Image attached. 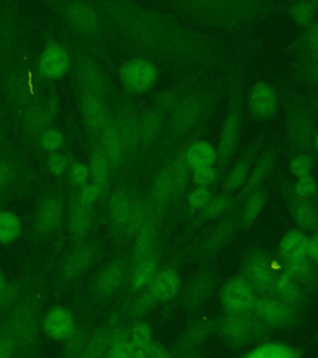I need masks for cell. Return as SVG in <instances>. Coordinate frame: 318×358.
Segmentation results:
<instances>
[{
    "mask_svg": "<svg viewBox=\"0 0 318 358\" xmlns=\"http://www.w3.org/2000/svg\"><path fill=\"white\" fill-rule=\"evenodd\" d=\"M41 321L39 297L22 292L17 303L0 316V358H35Z\"/></svg>",
    "mask_w": 318,
    "mask_h": 358,
    "instance_id": "obj_1",
    "label": "cell"
},
{
    "mask_svg": "<svg viewBox=\"0 0 318 358\" xmlns=\"http://www.w3.org/2000/svg\"><path fill=\"white\" fill-rule=\"evenodd\" d=\"M145 206L140 196L129 189L116 190L108 207L110 223L115 234L129 238L137 233L145 222Z\"/></svg>",
    "mask_w": 318,
    "mask_h": 358,
    "instance_id": "obj_2",
    "label": "cell"
},
{
    "mask_svg": "<svg viewBox=\"0 0 318 358\" xmlns=\"http://www.w3.org/2000/svg\"><path fill=\"white\" fill-rule=\"evenodd\" d=\"M244 279L256 296H274L277 271L271 257L261 250H252L244 259Z\"/></svg>",
    "mask_w": 318,
    "mask_h": 358,
    "instance_id": "obj_3",
    "label": "cell"
},
{
    "mask_svg": "<svg viewBox=\"0 0 318 358\" xmlns=\"http://www.w3.org/2000/svg\"><path fill=\"white\" fill-rule=\"evenodd\" d=\"M118 311H113L100 324L91 327L84 346L75 358H107L115 337L126 326Z\"/></svg>",
    "mask_w": 318,
    "mask_h": 358,
    "instance_id": "obj_4",
    "label": "cell"
},
{
    "mask_svg": "<svg viewBox=\"0 0 318 358\" xmlns=\"http://www.w3.org/2000/svg\"><path fill=\"white\" fill-rule=\"evenodd\" d=\"M129 265L118 257L101 268L91 285L92 300L103 305L117 296L129 280Z\"/></svg>",
    "mask_w": 318,
    "mask_h": 358,
    "instance_id": "obj_5",
    "label": "cell"
},
{
    "mask_svg": "<svg viewBox=\"0 0 318 358\" xmlns=\"http://www.w3.org/2000/svg\"><path fill=\"white\" fill-rule=\"evenodd\" d=\"M219 331L230 346L241 347L265 334L263 324L250 311L246 313H226L219 321Z\"/></svg>",
    "mask_w": 318,
    "mask_h": 358,
    "instance_id": "obj_6",
    "label": "cell"
},
{
    "mask_svg": "<svg viewBox=\"0 0 318 358\" xmlns=\"http://www.w3.org/2000/svg\"><path fill=\"white\" fill-rule=\"evenodd\" d=\"M250 313L266 331L290 327L297 320V310L275 296H256Z\"/></svg>",
    "mask_w": 318,
    "mask_h": 358,
    "instance_id": "obj_7",
    "label": "cell"
},
{
    "mask_svg": "<svg viewBox=\"0 0 318 358\" xmlns=\"http://www.w3.org/2000/svg\"><path fill=\"white\" fill-rule=\"evenodd\" d=\"M96 257V246L91 243H78L62 260L59 278L65 284L80 279L89 270Z\"/></svg>",
    "mask_w": 318,
    "mask_h": 358,
    "instance_id": "obj_8",
    "label": "cell"
},
{
    "mask_svg": "<svg viewBox=\"0 0 318 358\" xmlns=\"http://www.w3.org/2000/svg\"><path fill=\"white\" fill-rule=\"evenodd\" d=\"M78 326V320L71 308L54 306L49 308L41 321V329L48 338L52 341L65 342L73 335Z\"/></svg>",
    "mask_w": 318,
    "mask_h": 358,
    "instance_id": "obj_9",
    "label": "cell"
},
{
    "mask_svg": "<svg viewBox=\"0 0 318 358\" xmlns=\"http://www.w3.org/2000/svg\"><path fill=\"white\" fill-rule=\"evenodd\" d=\"M256 295L244 278L228 281L222 292V303L226 313H246L252 308Z\"/></svg>",
    "mask_w": 318,
    "mask_h": 358,
    "instance_id": "obj_10",
    "label": "cell"
},
{
    "mask_svg": "<svg viewBox=\"0 0 318 358\" xmlns=\"http://www.w3.org/2000/svg\"><path fill=\"white\" fill-rule=\"evenodd\" d=\"M204 108L205 101L201 95H190L179 101L172 116L173 129L180 134L189 131L201 120Z\"/></svg>",
    "mask_w": 318,
    "mask_h": 358,
    "instance_id": "obj_11",
    "label": "cell"
},
{
    "mask_svg": "<svg viewBox=\"0 0 318 358\" xmlns=\"http://www.w3.org/2000/svg\"><path fill=\"white\" fill-rule=\"evenodd\" d=\"M64 208L65 207L62 198L45 199L35 215V220H34L35 233L44 238L54 234L62 223Z\"/></svg>",
    "mask_w": 318,
    "mask_h": 358,
    "instance_id": "obj_12",
    "label": "cell"
},
{
    "mask_svg": "<svg viewBox=\"0 0 318 358\" xmlns=\"http://www.w3.org/2000/svg\"><path fill=\"white\" fill-rule=\"evenodd\" d=\"M158 301L153 296L148 287L133 291L132 295L123 302L121 308L117 311L126 324H132L134 321H140L143 316L154 308Z\"/></svg>",
    "mask_w": 318,
    "mask_h": 358,
    "instance_id": "obj_13",
    "label": "cell"
},
{
    "mask_svg": "<svg viewBox=\"0 0 318 358\" xmlns=\"http://www.w3.org/2000/svg\"><path fill=\"white\" fill-rule=\"evenodd\" d=\"M62 13L67 22L78 31L85 34L95 33L99 27L97 15L91 6L82 1H66L62 4Z\"/></svg>",
    "mask_w": 318,
    "mask_h": 358,
    "instance_id": "obj_14",
    "label": "cell"
},
{
    "mask_svg": "<svg viewBox=\"0 0 318 358\" xmlns=\"http://www.w3.org/2000/svg\"><path fill=\"white\" fill-rule=\"evenodd\" d=\"M78 84L84 95L102 97L106 92V78L92 59H84L78 65Z\"/></svg>",
    "mask_w": 318,
    "mask_h": 358,
    "instance_id": "obj_15",
    "label": "cell"
},
{
    "mask_svg": "<svg viewBox=\"0 0 318 358\" xmlns=\"http://www.w3.org/2000/svg\"><path fill=\"white\" fill-rule=\"evenodd\" d=\"M123 81L129 87L138 91L150 89L156 81V69L150 62L133 60L124 65L122 70Z\"/></svg>",
    "mask_w": 318,
    "mask_h": 358,
    "instance_id": "obj_16",
    "label": "cell"
},
{
    "mask_svg": "<svg viewBox=\"0 0 318 358\" xmlns=\"http://www.w3.org/2000/svg\"><path fill=\"white\" fill-rule=\"evenodd\" d=\"M148 289L158 302L171 301L180 290V278L178 273L171 268H163L157 271Z\"/></svg>",
    "mask_w": 318,
    "mask_h": 358,
    "instance_id": "obj_17",
    "label": "cell"
},
{
    "mask_svg": "<svg viewBox=\"0 0 318 358\" xmlns=\"http://www.w3.org/2000/svg\"><path fill=\"white\" fill-rule=\"evenodd\" d=\"M274 296L291 308L298 310L305 302L303 285L294 279L287 271H281L275 282Z\"/></svg>",
    "mask_w": 318,
    "mask_h": 358,
    "instance_id": "obj_18",
    "label": "cell"
},
{
    "mask_svg": "<svg viewBox=\"0 0 318 358\" xmlns=\"http://www.w3.org/2000/svg\"><path fill=\"white\" fill-rule=\"evenodd\" d=\"M212 329H214V322L212 320L199 319L191 322L179 338V353L194 352L198 347H201L204 342L207 341L208 337L212 334Z\"/></svg>",
    "mask_w": 318,
    "mask_h": 358,
    "instance_id": "obj_19",
    "label": "cell"
},
{
    "mask_svg": "<svg viewBox=\"0 0 318 358\" xmlns=\"http://www.w3.org/2000/svg\"><path fill=\"white\" fill-rule=\"evenodd\" d=\"M115 129L117 131L118 137L122 143L123 151L124 148L134 150L137 145L142 143L140 134V122L138 117L133 112L129 110H123L118 113L116 123H113Z\"/></svg>",
    "mask_w": 318,
    "mask_h": 358,
    "instance_id": "obj_20",
    "label": "cell"
},
{
    "mask_svg": "<svg viewBox=\"0 0 318 358\" xmlns=\"http://www.w3.org/2000/svg\"><path fill=\"white\" fill-rule=\"evenodd\" d=\"M159 252L156 250L148 257L136 260L132 273L129 275V284L132 290L137 291L148 287L158 271Z\"/></svg>",
    "mask_w": 318,
    "mask_h": 358,
    "instance_id": "obj_21",
    "label": "cell"
},
{
    "mask_svg": "<svg viewBox=\"0 0 318 358\" xmlns=\"http://www.w3.org/2000/svg\"><path fill=\"white\" fill-rule=\"evenodd\" d=\"M40 67L45 76L50 80L62 78L68 70L66 52L60 46H48L40 59Z\"/></svg>",
    "mask_w": 318,
    "mask_h": 358,
    "instance_id": "obj_22",
    "label": "cell"
},
{
    "mask_svg": "<svg viewBox=\"0 0 318 358\" xmlns=\"http://www.w3.org/2000/svg\"><path fill=\"white\" fill-rule=\"evenodd\" d=\"M214 281L208 275H199L190 280L183 292V305L185 308H194L207 301L212 294Z\"/></svg>",
    "mask_w": 318,
    "mask_h": 358,
    "instance_id": "obj_23",
    "label": "cell"
},
{
    "mask_svg": "<svg viewBox=\"0 0 318 358\" xmlns=\"http://www.w3.org/2000/svg\"><path fill=\"white\" fill-rule=\"evenodd\" d=\"M51 115L50 108L44 106V105H33L29 107L28 111L25 113V120H24V129L29 137H41L46 129H50Z\"/></svg>",
    "mask_w": 318,
    "mask_h": 358,
    "instance_id": "obj_24",
    "label": "cell"
},
{
    "mask_svg": "<svg viewBox=\"0 0 318 358\" xmlns=\"http://www.w3.org/2000/svg\"><path fill=\"white\" fill-rule=\"evenodd\" d=\"M92 220L94 214L91 207H85L78 201L71 209L68 219V231L73 235L76 244L82 243L85 236L89 234L92 227Z\"/></svg>",
    "mask_w": 318,
    "mask_h": 358,
    "instance_id": "obj_25",
    "label": "cell"
},
{
    "mask_svg": "<svg viewBox=\"0 0 318 358\" xmlns=\"http://www.w3.org/2000/svg\"><path fill=\"white\" fill-rule=\"evenodd\" d=\"M308 239L306 235L298 230L290 231L284 236L280 244V252L285 259V263L296 262L308 257Z\"/></svg>",
    "mask_w": 318,
    "mask_h": 358,
    "instance_id": "obj_26",
    "label": "cell"
},
{
    "mask_svg": "<svg viewBox=\"0 0 318 358\" xmlns=\"http://www.w3.org/2000/svg\"><path fill=\"white\" fill-rule=\"evenodd\" d=\"M239 142V116L236 108L229 112L225 120L220 140V156L230 158L234 155Z\"/></svg>",
    "mask_w": 318,
    "mask_h": 358,
    "instance_id": "obj_27",
    "label": "cell"
},
{
    "mask_svg": "<svg viewBox=\"0 0 318 358\" xmlns=\"http://www.w3.org/2000/svg\"><path fill=\"white\" fill-rule=\"evenodd\" d=\"M102 151L110 166H118L123 156V147L113 123H105L102 127Z\"/></svg>",
    "mask_w": 318,
    "mask_h": 358,
    "instance_id": "obj_28",
    "label": "cell"
},
{
    "mask_svg": "<svg viewBox=\"0 0 318 358\" xmlns=\"http://www.w3.org/2000/svg\"><path fill=\"white\" fill-rule=\"evenodd\" d=\"M313 134V126L308 113L296 111L290 120L291 141L296 145L305 147L311 142Z\"/></svg>",
    "mask_w": 318,
    "mask_h": 358,
    "instance_id": "obj_29",
    "label": "cell"
},
{
    "mask_svg": "<svg viewBox=\"0 0 318 358\" xmlns=\"http://www.w3.org/2000/svg\"><path fill=\"white\" fill-rule=\"evenodd\" d=\"M81 106L85 122L91 131H97L105 126V107L101 97L84 95Z\"/></svg>",
    "mask_w": 318,
    "mask_h": 358,
    "instance_id": "obj_30",
    "label": "cell"
},
{
    "mask_svg": "<svg viewBox=\"0 0 318 358\" xmlns=\"http://www.w3.org/2000/svg\"><path fill=\"white\" fill-rule=\"evenodd\" d=\"M215 159V150L207 142H196L194 145H190L189 150L187 152V162L194 171L212 167Z\"/></svg>",
    "mask_w": 318,
    "mask_h": 358,
    "instance_id": "obj_31",
    "label": "cell"
},
{
    "mask_svg": "<svg viewBox=\"0 0 318 358\" xmlns=\"http://www.w3.org/2000/svg\"><path fill=\"white\" fill-rule=\"evenodd\" d=\"M252 105L254 111L260 117L273 115L276 107V96L268 85L259 84L252 90Z\"/></svg>",
    "mask_w": 318,
    "mask_h": 358,
    "instance_id": "obj_32",
    "label": "cell"
},
{
    "mask_svg": "<svg viewBox=\"0 0 318 358\" xmlns=\"http://www.w3.org/2000/svg\"><path fill=\"white\" fill-rule=\"evenodd\" d=\"M294 218L302 229L318 233V210L306 199H297L292 207Z\"/></svg>",
    "mask_w": 318,
    "mask_h": 358,
    "instance_id": "obj_33",
    "label": "cell"
},
{
    "mask_svg": "<svg viewBox=\"0 0 318 358\" xmlns=\"http://www.w3.org/2000/svg\"><path fill=\"white\" fill-rule=\"evenodd\" d=\"M233 229H234V225L231 222L219 224L215 230H212V233L205 238V241H203L201 252L204 255H210L219 252L229 241L230 236L233 234Z\"/></svg>",
    "mask_w": 318,
    "mask_h": 358,
    "instance_id": "obj_34",
    "label": "cell"
},
{
    "mask_svg": "<svg viewBox=\"0 0 318 358\" xmlns=\"http://www.w3.org/2000/svg\"><path fill=\"white\" fill-rule=\"evenodd\" d=\"M274 164V157L271 155H266L263 158L259 159V162L255 164V167L252 168V172L250 176H247L244 185V194H254L256 193L257 189L260 188V185H263V180L268 177L271 168Z\"/></svg>",
    "mask_w": 318,
    "mask_h": 358,
    "instance_id": "obj_35",
    "label": "cell"
},
{
    "mask_svg": "<svg viewBox=\"0 0 318 358\" xmlns=\"http://www.w3.org/2000/svg\"><path fill=\"white\" fill-rule=\"evenodd\" d=\"M134 351L129 337V324H126L112 342L107 358H134Z\"/></svg>",
    "mask_w": 318,
    "mask_h": 358,
    "instance_id": "obj_36",
    "label": "cell"
},
{
    "mask_svg": "<svg viewBox=\"0 0 318 358\" xmlns=\"http://www.w3.org/2000/svg\"><path fill=\"white\" fill-rule=\"evenodd\" d=\"M22 233V224L11 212H0V243H11Z\"/></svg>",
    "mask_w": 318,
    "mask_h": 358,
    "instance_id": "obj_37",
    "label": "cell"
},
{
    "mask_svg": "<svg viewBox=\"0 0 318 358\" xmlns=\"http://www.w3.org/2000/svg\"><path fill=\"white\" fill-rule=\"evenodd\" d=\"M91 169H92L96 185H100L102 190L105 189L108 185V179H110V163L102 150H96L92 153Z\"/></svg>",
    "mask_w": 318,
    "mask_h": 358,
    "instance_id": "obj_38",
    "label": "cell"
},
{
    "mask_svg": "<svg viewBox=\"0 0 318 358\" xmlns=\"http://www.w3.org/2000/svg\"><path fill=\"white\" fill-rule=\"evenodd\" d=\"M140 134L142 143L156 140L161 132V118L153 112H147L142 117H138Z\"/></svg>",
    "mask_w": 318,
    "mask_h": 358,
    "instance_id": "obj_39",
    "label": "cell"
},
{
    "mask_svg": "<svg viewBox=\"0 0 318 358\" xmlns=\"http://www.w3.org/2000/svg\"><path fill=\"white\" fill-rule=\"evenodd\" d=\"M129 337L131 342L133 343L134 350L145 346L153 341L151 327L142 320L134 321L129 324Z\"/></svg>",
    "mask_w": 318,
    "mask_h": 358,
    "instance_id": "obj_40",
    "label": "cell"
},
{
    "mask_svg": "<svg viewBox=\"0 0 318 358\" xmlns=\"http://www.w3.org/2000/svg\"><path fill=\"white\" fill-rule=\"evenodd\" d=\"M229 206V201L225 196H217L214 199L209 201L205 207L199 210V214L196 215V220L199 223H205L212 219L218 218L222 215L225 209Z\"/></svg>",
    "mask_w": 318,
    "mask_h": 358,
    "instance_id": "obj_41",
    "label": "cell"
},
{
    "mask_svg": "<svg viewBox=\"0 0 318 358\" xmlns=\"http://www.w3.org/2000/svg\"><path fill=\"white\" fill-rule=\"evenodd\" d=\"M246 358H296L289 347L279 343H268L252 351Z\"/></svg>",
    "mask_w": 318,
    "mask_h": 358,
    "instance_id": "obj_42",
    "label": "cell"
},
{
    "mask_svg": "<svg viewBox=\"0 0 318 358\" xmlns=\"http://www.w3.org/2000/svg\"><path fill=\"white\" fill-rule=\"evenodd\" d=\"M285 271H287L294 279H296L301 285L310 282L315 276V271H313V268L308 262V257L302 259V260L286 263Z\"/></svg>",
    "mask_w": 318,
    "mask_h": 358,
    "instance_id": "obj_43",
    "label": "cell"
},
{
    "mask_svg": "<svg viewBox=\"0 0 318 358\" xmlns=\"http://www.w3.org/2000/svg\"><path fill=\"white\" fill-rule=\"evenodd\" d=\"M265 201H266V198H265V194L261 193V192H256V193H254L250 196V199L246 203L244 212H243V224H244V227L247 228V227H250L255 222L257 215L260 214L261 209H263Z\"/></svg>",
    "mask_w": 318,
    "mask_h": 358,
    "instance_id": "obj_44",
    "label": "cell"
},
{
    "mask_svg": "<svg viewBox=\"0 0 318 358\" xmlns=\"http://www.w3.org/2000/svg\"><path fill=\"white\" fill-rule=\"evenodd\" d=\"M249 169H250L249 159H243L241 162L238 163L226 179V183H225L226 192H234V190L239 189L247 178Z\"/></svg>",
    "mask_w": 318,
    "mask_h": 358,
    "instance_id": "obj_45",
    "label": "cell"
},
{
    "mask_svg": "<svg viewBox=\"0 0 318 358\" xmlns=\"http://www.w3.org/2000/svg\"><path fill=\"white\" fill-rule=\"evenodd\" d=\"M22 294V289L19 286L9 282L0 289V316L8 313L17 303Z\"/></svg>",
    "mask_w": 318,
    "mask_h": 358,
    "instance_id": "obj_46",
    "label": "cell"
},
{
    "mask_svg": "<svg viewBox=\"0 0 318 358\" xmlns=\"http://www.w3.org/2000/svg\"><path fill=\"white\" fill-rule=\"evenodd\" d=\"M134 358H172L167 348L158 343V342H150L145 346L140 347L134 352Z\"/></svg>",
    "mask_w": 318,
    "mask_h": 358,
    "instance_id": "obj_47",
    "label": "cell"
},
{
    "mask_svg": "<svg viewBox=\"0 0 318 358\" xmlns=\"http://www.w3.org/2000/svg\"><path fill=\"white\" fill-rule=\"evenodd\" d=\"M40 140L46 151H56V150L62 148V143H64V136L60 131H57L56 129H49L41 134Z\"/></svg>",
    "mask_w": 318,
    "mask_h": 358,
    "instance_id": "obj_48",
    "label": "cell"
},
{
    "mask_svg": "<svg viewBox=\"0 0 318 358\" xmlns=\"http://www.w3.org/2000/svg\"><path fill=\"white\" fill-rule=\"evenodd\" d=\"M313 6L311 3H295L290 8V13L295 22L298 24H306L313 15Z\"/></svg>",
    "mask_w": 318,
    "mask_h": 358,
    "instance_id": "obj_49",
    "label": "cell"
},
{
    "mask_svg": "<svg viewBox=\"0 0 318 358\" xmlns=\"http://www.w3.org/2000/svg\"><path fill=\"white\" fill-rule=\"evenodd\" d=\"M101 193H102V188H101L100 185H97L96 183L86 185L84 189L80 192L78 203L82 204L85 207H91L99 199Z\"/></svg>",
    "mask_w": 318,
    "mask_h": 358,
    "instance_id": "obj_50",
    "label": "cell"
},
{
    "mask_svg": "<svg viewBox=\"0 0 318 358\" xmlns=\"http://www.w3.org/2000/svg\"><path fill=\"white\" fill-rule=\"evenodd\" d=\"M210 201H212L210 192L205 188H198L190 196L189 206L193 210H201Z\"/></svg>",
    "mask_w": 318,
    "mask_h": 358,
    "instance_id": "obj_51",
    "label": "cell"
},
{
    "mask_svg": "<svg viewBox=\"0 0 318 358\" xmlns=\"http://www.w3.org/2000/svg\"><path fill=\"white\" fill-rule=\"evenodd\" d=\"M89 167L84 163L76 162L70 166V177L75 185H85L89 179Z\"/></svg>",
    "mask_w": 318,
    "mask_h": 358,
    "instance_id": "obj_52",
    "label": "cell"
},
{
    "mask_svg": "<svg viewBox=\"0 0 318 358\" xmlns=\"http://www.w3.org/2000/svg\"><path fill=\"white\" fill-rule=\"evenodd\" d=\"M297 194L302 199H306L310 196L315 194L316 192V183H315V179L311 176H306V177H302L298 180L296 187Z\"/></svg>",
    "mask_w": 318,
    "mask_h": 358,
    "instance_id": "obj_53",
    "label": "cell"
},
{
    "mask_svg": "<svg viewBox=\"0 0 318 358\" xmlns=\"http://www.w3.org/2000/svg\"><path fill=\"white\" fill-rule=\"evenodd\" d=\"M215 177H217V172L212 167L194 171V182L201 188H205L207 185H212L215 180Z\"/></svg>",
    "mask_w": 318,
    "mask_h": 358,
    "instance_id": "obj_54",
    "label": "cell"
},
{
    "mask_svg": "<svg viewBox=\"0 0 318 358\" xmlns=\"http://www.w3.org/2000/svg\"><path fill=\"white\" fill-rule=\"evenodd\" d=\"M291 169L292 172L298 176L300 178L310 176V171H311V163L306 158L303 157H297L295 158L292 163H291Z\"/></svg>",
    "mask_w": 318,
    "mask_h": 358,
    "instance_id": "obj_55",
    "label": "cell"
},
{
    "mask_svg": "<svg viewBox=\"0 0 318 358\" xmlns=\"http://www.w3.org/2000/svg\"><path fill=\"white\" fill-rule=\"evenodd\" d=\"M14 178V168L10 163L6 161H0V189L6 188L10 185Z\"/></svg>",
    "mask_w": 318,
    "mask_h": 358,
    "instance_id": "obj_56",
    "label": "cell"
},
{
    "mask_svg": "<svg viewBox=\"0 0 318 358\" xmlns=\"http://www.w3.org/2000/svg\"><path fill=\"white\" fill-rule=\"evenodd\" d=\"M67 161L62 155H52L49 159V169L56 176H60L66 171Z\"/></svg>",
    "mask_w": 318,
    "mask_h": 358,
    "instance_id": "obj_57",
    "label": "cell"
},
{
    "mask_svg": "<svg viewBox=\"0 0 318 358\" xmlns=\"http://www.w3.org/2000/svg\"><path fill=\"white\" fill-rule=\"evenodd\" d=\"M306 44L311 55H318V24L311 27L306 34Z\"/></svg>",
    "mask_w": 318,
    "mask_h": 358,
    "instance_id": "obj_58",
    "label": "cell"
},
{
    "mask_svg": "<svg viewBox=\"0 0 318 358\" xmlns=\"http://www.w3.org/2000/svg\"><path fill=\"white\" fill-rule=\"evenodd\" d=\"M178 103V97L174 92H167V94H163L162 97H159V108L163 111L174 110Z\"/></svg>",
    "mask_w": 318,
    "mask_h": 358,
    "instance_id": "obj_59",
    "label": "cell"
},
{
    "mask_svg": "<svg viewBox=\"0 0 318 358\" xmlns=\"http://www.w3.org/2000/svg\"><path fill=\"white\" fill-rule=\"evenodd\" d=\"M308 257L318 263V233L312 235L308 243Z\"/></svg>",
    "mask_w": 318,
    "mask_h": 358,
    "instance_id": "obj_60",
    "label": "cell"
},
{
    "mask_svg": "<svg viewBox=\"0 0 318 358\" xmlns=\"http://www.w3.org/2000/svg\"><path fill=\"white\" fill-rule=\"evenodd\" d=\"M308 73L311 75V78L318 83V55L310 56L308 60Z\"/></svg>",
    "mask_w": 318,
    "mask_h": 358,
    "instance_id": "obj_61",
    "label": "cell"
},
{
    "mask_svg": "<svg viewBox=\"0 0 318 358\" xmlns=\"http://www.w3.org/2000/svg\"><path fill=\"white\" fill-rule=\"evenodd\" d=\"M175 358H198L196 351L194 352H180Z\"/></svg>",
    "mask_w": 318,
    "mask_h": 358,
    "instance_id": "obj_62",
    "label": "cell"
},
{
    "mask_svg": "<svg viewBox=\"0 0 318 358\" xmlns=\"http://www.w3.org/2000/svg\"><path fill=\"white\" fill-rule=\"evenodd\" d=\"M6 284H8V282H6V278H4L3 275L0 274V289H1V287H4Z\"/></svg>",
    "mask_w": 318,
    "mask_h": 358,
    "instance_id": "obj_63",
    "label": "cell"
},
{
    "mask_svg": "<svg viewBox=\"0 0 318 358\" xmlns=\"http://www.w3.org/2000/svg\"><path fill=\"white\" fill-rule=\"evenodd\" d=\"M316 145H317V150H318V137H317V140H316Z\"/></svg>",
    "mask_w": 318,
    "mask_h": 358,
    "instance_id": "obj_64",
    "label": "cell"
}]
</instances>
